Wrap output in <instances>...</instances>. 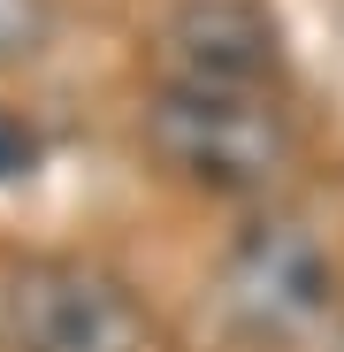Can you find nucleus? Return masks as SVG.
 <instances>
[{
	"label": "nucleus",
	"mask_w": 344,
	"mask_h": 352,
	"mask_svg": "<svg viewBox=\"0 0 344 352\" xmlns=\"http://www.w3.org/2000/svg\"><path fill=\"white\" fill-rule=\"evenodd\" d=\"M168 46L192 85H260L275 62V31L253 0H192L168 23Z\"/></svg>",
	"instance_id": "7ed1b4c3"
},
{
	"label": "nucleus",
	"mask_w": 344,
	"mask_h": 352,
	"mask_svg": "<svg viewBox=\"0 0 344 352\" xmlns=\"http://www.w3.org/2000/svg\"><path fill=\"white\" fill-rule=\"evenodd\" d=\"M23 168H31V138H23V123L0 115V176H23Z\"/></svg>",
	"instance_id": "39448f33"
},
{
	"label": "nucleus",
	"mask_w": 344,
	"mask_h": 352,
	"mask_svg": "<svg viewBox=\"0 0 344 352\" xmlns=\"http://www.w3.org/2000/svg\"><path fill=\"white\" fill-rule=\"evenodd\" d=\"M31 38V0H0V54H16Z\"/></svg>",
	"instance_id": "423d86ee"
},
{
	"label": "nucleus",
	"mask_w": 344,
	"mask_h": 352,
	"mask_svg": "<svg viewBox=\"0 0 344 352\" xmlns=\"http://www.w3.org/2000/svg\"><path fill=\"white\" fill-rule=\"evenodd\" d=\"M153 131H161V146L192 176H207V184H253V176H268V161L283 153V131L253 100V85H192L184 77L161 100Z\"/></svg>",
	"instance_id": "f257e3e1"
},
{
	"label": "nucleus",
	"mask_w": 344,
	"mask_h": 352,
	"mask_svg": "<svg viewBox=\"0 0 344 352\" xmlns=\"http://www.w3.org/2000/svg\"><path fill=\"white\" fill-rule=\"evenodd\" d=\"M8 329L23 352H138V314L107 283L38 268L8 291Z\"/></svg>",
	"instance_id": "f03ea898"
},
{
	"label": "nucleus",
	"mask_w": 344,
	"mask_h": 352,
	"mask_svg": "<svg viewBox=\"0 0 344 352\" xmlns=\"http://www.w3.org/2000/svg\"><path fill=\"white\" fill-rule=\"evenodd\" d=\"M321 291H329L321 253H314L306 238H291V230L260 238V245L238 261V299H245L253 314H268V322H306V314L321 307Z\"/></svg>",
	"instance_id": "20e7f679"
}]
</instances>
